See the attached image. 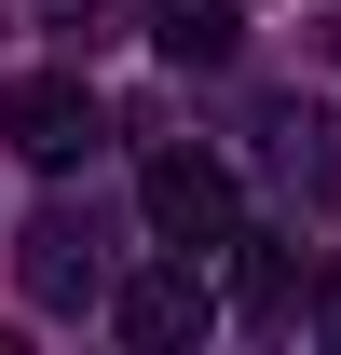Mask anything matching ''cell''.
<instances>
[{"label": "cell", "instance_id": "obj_8", "mask_svg": "<svg viewBox=\"0 0 341 355\" xmlns=\"http://www.w3.org/2000/svg\"><path fill=\"white\" fill-rule=\"evenodd\" d=\"M314 328H328V342H341V260H328V287H314Z\"/></svg>", "mask_w": 341, "mask_h": 355}, {"label": "cell", "instance_id": "obj_3", "mask_svg": "<svg viewBox=\"0 0 341 355\" xmlns=\"http://www.w3.org/2000/svg\"><path fill=\"white\" fill-rule=\"evenodd\" d=\"M0 137H14L42 178H69L96 137H110V110H96V83H82V69H28V83L0 96Z\"/></svg>", "mask_w": 341, "mask_h": 355}, {"label": "cell", "instance_id": "obj_6", "mask_svg": "<svg viewBox=\"0 0 341 355\" xmlns=\"http://www.w3.org/2000/svg\"><path fill=\"white\" fill-rule=\"evenodd\" d=\"M150 42H164L177 69H218L246 28H232V0H150Z\"/></svg>", "mask_w": 341, "mask_h": 355}, {"label": "cell", "instance_id": "obj_5", "mask_svg": "<svg viewBox=\"0 0 341 355\" xmlns=\"http://www.w3.org/2000/svg\"><path fill=\"white\" fill-rule=\"evenodd\" d=\"M273 178L300 205H341V123L328 110H273Z\"/></svg>", "mask_w": 341, "mask_h": 355}, {"label": "cell", "instance_id": "obj_2", "mask_svg": "<svg viewBox=\"0 0 341 355\" xmlns=\"http://www.w3.org/2000/svg\"><path fill=\"white\" fill-rule=\"evenodd\" d=\"M14 273H28L42 314H96L110 301V232H96V205H42V219L14 232Z\"/></svg>", "mask_w": 341, "mask_h": 355}, {"label": "cell", "instance_id": "obj_4", "mask_svg": "<svg viewBox=\"0 0 341 355\" xmlns=\"http://www.w3.org/2000/svg\"><path fill=\"white\" fill-rule=\"evenodd\" d=\"M110 328H123L137 355H177V342H205V328H218V287H205V260H177V246H164V260L137 273V287H110Z\"/></svg>", "mask_w": 341, "mask_h": 355}, {"label": "cell", "instance_id": "obj_1", "mask_svg": "<svg viewBox=\"0 0 341 355\" xmlns=\"http://www.w3.org/2000/svg\"><path fill=\"white\" fill-rule=\"evenodd\" d=\"M137 219L164 232L177 260H218V246L246 232V191H232L218 150H150V164H137Z\"/></svg>", "mask_w": 341, "mask_h": 355}, {"label": "cell", "instance_id": "obj_7", "mask_svg": "<svg viewBox=\"0 0 341 355\" xmlns=\"http://www.w3.org/2000/svg\"><path fill=\"white\" fill-rule=\"evenodd\" d=\"M218 260H232V301H246V314H300V273H287V246H259V232H232Z\"/></svg>", "mask_w": 341, "mask_h": 355}]
</instances>
